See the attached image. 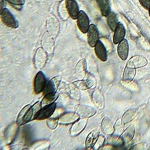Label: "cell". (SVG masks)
Segmentation results:
<instances>
[{"mask_svg":"<svg viewBox=\"0 0 150 150\" xmlns=\"http://www.w3.org/2000/svg\"><path fill=\"white\" fill-rule=\"evenodd\" d=\"M32 117H33L32 106L28 105L25 106L19 112L16 119V124L19 127L23 125L32 120Z\"/></svg>","mask_w":150,"mask_h":150,"instance_id":"1","label":"cell"},{"mask_svg":"<svg viewBox=\"0 0 150 150\" xmlns=\"http://www.w3.org/2000/svg\"><path fill=\"white\" fill-rule=\"evenodd\" d=\"M2 22L6 27L10 28H17L19 26L18 22L14 15L6 8H5L1 13Z\"/></svg>","mask_w":150,"mask_h":150,"instance_id":"2","label":"cell"},{"mask_svg":"<svg viewBox=\"0 0 150 150\" xmlns=\"http://www.w3.org/2000/svg\"><path fill=\"white\" fill-rule=\"evenodd\" d=\"M56 108V104L54 103L45 107L42 108L37 115L34 117L33 120H43L48 119L53 115Z\"/></svg>","mask_w":150,"mask_h":150,"instance_id":"3","label":"cell"},{"mask_svg":"<svg viewBox=\"0 0 150 150\" xmlns=\"http://www.w3.org/2000/svg\"><path fill=\"white\" fill-rule=\"evenodd\" d=\"M77 25L80 31L84 34L87 33L89 28V20L87 14L83 10L79 11L77 17Z\"/></svg>","mask_w":150,"mask_h":150,"instance_id":"4","label":"cell"},{"mask_svg":"<svg viewBox=\"0 0 150 150\" xmlns=\"http://www.w3.org/2000/svg\"><path fill=\"white\" fill-rule=\"evenodd\" d=\"M147 59L142 55H136L132 56L127 63V67L132 68H140L146 66Z\"/></svg>","mask_w":150,"mask_h":150,"instance_id":"5","label":"cell"},{"mask_svg":"<svg viewBox=\"0 0 150 150\" xmlns=\"http://www.w3.org/2000/svg\"><path fill=\"white\" fill-rule=\"evenodd\" d=\"M47 55L43 48L39 47L34 56V67L37 69L42 68L47 60Z\"/></svg>","mask_w":150,"mask_h":150,"instance_id":"6","label":"cell"},{"mask_svg":"<svg viewBox=\"0 0 150 150\" xmlns=\"http://www.w3.org/2000/svg\"><path fill=\"white\" fill-rule=\"evenodd\" d=\"M100 35L97 27L94 24H91L87 32V41L89 46L95 47L96 44L99 41Z\"/></svg>","mask_w":150,"mask_h":150,"instance_id":"7","label":"cell"},{"mask_svg":"<svg viewBox=\"0 0 150 150\" xmlns=\"http://www.w3.org/2000/svg\"><path fill=\"white\" fill-rule=\"evenodd\" d=\"M46 87V79L42 71H39L34 78V91L35 94L38 95L42 92Z\"/></svg>","mask_w":150,"mask_h":150,"instance_id":"8","label":"cell"},{"mask_svg":"<svg viewBox=\"0 0 150 150\" xmlns=\"http://www.w3.org/2000/svg\"><path fill=\"white\" fill-rule=\"evenodd\" d=\"M75 110V112L82 117L88 118L93 116L96 113V110L94 108L84 105H77Z\"/></svg>","mask_w":150,"mask_h":150,"instance_id":"9","label":"cell"},{"mask_svg":"<svg viewBox=\"0 0 150 150\" xmlns=\"http://www.w3.org/2000/svg\"><path fill=\"white\" fill-rule=\"evenodd\" d=\"M88 122V118L82 117L74 123L70 129V135L76 136L79 134L86 128Z\"/></svg>","mask_w":150,"mask_h":150,"instance_id":"10","label":"cell"},{"mask_svg":"<svg viewBox=\"0 0 150 150\" xmlns=\"http://www.w3.org/2000/svg\"><path fill=\"white\" fill-rule=\"evenodd\" d=\"M61 81H62V78L59 75L52 78L48 83L47 86L43 90L44 94L46 95L50 93L56 92L60 84Z\"/></svg>","mask_w":150,"mask_h":150,"instance_id":"11","label":"cell"},{"mask_svg":"<svg viewBox=\"0 0 150 150\" xmlns=\"http://www.w3.org/2000/svg\"><path fill=\"white\" fill-rule=\"evenodd\" d=\"M79 117L76 112H66L59 117V123L63 125H69L76 122L79 119Z\"/></svg>","mask_w":150,"mask_h":150,"instance_id":"12","label":"cell"},{"mask_svg":"<svg viewBox=\"0 0 150 150\" xmlns=\"http://www.w3.org/2000/svg\"><path fill=\"white\" fill-rule=\"evenodd\" d=\"M65 5L70 16L74 20L77 19L79 13V7L75 0H65Z\"/></svg>","mask_w":150,"mask_h":150,"instance_id":"13","label":"cell"},{"mask_svg":"<svg viewBox=\"0 0 150 150\" xmlns=\"http://www.w3.org/2000/svg\"><path fill=\"white\" fill-rule=\"evenodd\" d=\"M117 54L123 61L127 59L129 55V45L126 39H124L118 44Z\"/></svg>","mask_w":150,"mask_h":150,"instance_id":"14","label":"cell"},{"mask_svg":"<svg viewBox=\"0 0 150 150\" xmlns=\"http://www.w3.org/2000/svg\"><path fill=\"white\" fill-rule=\"evenodd\" d=\"M95 52L97 57L101 61L103 62H106L108 59L107 51L101 41L99 40L96 44Z\"/></svg>","mask_w":150,"mask_h":150,"instance_id":"15","label":"cell"},{"mask_svg":"<svg viewBox=\"0 0 150 150\" xmlns=\"http://www.w3.org/2000/svg\"><path fill=\"white\" fill-rule=\"evenodd\" d=\"M100 135V131L98 129L92 130L87 137L86 141V147L88 150L93 149Z\"/></svg>","mask_w":150,"mask_h":150,"instance_id":"16","label":"cell"},{"mask_svg":"<svg viewBox=\"0 0 150 150\" xmlns=\"http://www.w3.org/2000/svg\"><path fill=\"white\" fill-rule=\"evenodd\" d=\"M125 35V29L123 24L119 23L116 29L114 31V35L113 38V42L115 45L119 44L121 41H123Z\"/></svg>","mask_w":150,"mask_h":150,"instance_id":"17","label":"cell"},{"mask_svg":"<svg viewBox=\"0 0 150 150\" xmlns=\"http://www.w3.org/2000/svg\"><path fill=\"white\" fill-rule=\"evenodd\" d=\"M87 73V62L84 59H81L75 67V74L78 78L83 79Z\"/></svg>","mask_w":150,"mask_h":150,"instance_id":"18","label":"cell"},{"mask_svg":"<svg viewBox=\"0 0 150 150\" xmlns=\"http://www.w3.org/2000/svg\"><path fill=\"white\" fill-rule=\"evenodd\" d=\"M135 128L133 124L129 126L120 135V137L124 143H129L130 142L134 136Z\"/></svg>","mask_w":150,"mask_h":150,"instance_id":"19","label":"cell"},{"mask_svg":"<svg viewBox=\"0 0 150 150\" xmlns=\"http://www.w3.org/2000/svg\"><path fill=\"white\" fill-rule=\"evenodd\" d=\"M103 132L107 135H112L114 131V125L108 117H105L101 123Z\"/></svg>","mask_w":150,"mask_h":150,"instance_id":"20","label":"cell"},{"mask_svg":"<svg viewBox=\"0 0 150 150\" xmlns=\"http://www.w3.org/2000/svg\"><path fill=\"white\" fill-rule=\"evenodd\" d=\"M59 96V93L56 92L46 95L43 98L41 102V107L43 108L52 103H55V101L57 99Z\"/></svg>","mask_w":150,"mask_h":150,"instance_id":"21","label":"cell"},{"mask_svg":"<svg viewBox=\"0 0 150 150\" xmlns=\"http://www.w3.org/2000/svg\"><path fill=\"white\" fill-rule=\"evenodd\" d=\"M136 74V69L132 68L125 67L123 73V81L125 83H128L132 82Z\"/></svg>","mask_w":150,"mask_h":150,"instance_id":"22","label":"cell"},{"mask_svg":"<svg viewBox=\"0 0 150 150\" xmlns=\"http://www.w3.org/2000/svg\"><path fill=\"white\" fill-rule=\"evenodd\" d=\"M138 114V109L132 108L126 111L123 114L122 120L124 124H128L132 122L137 116Z\"/></svg>","mask_w":150,"mask_h":150,"instance_id":"23","label":"cell"},{"mask_svg":"<svg viewBox=\"0 0 150 150\" xmlns=\"http://www.w3.org/2000/svg\"><path fill=\"white\" fill-rule=\"evenodd\" d=\"M96 2L103 16H107L111 12L109 0H96Z\"/></svg>","mask_w":150,"mask_h":150,"instance_id":"24","label":"cell"},{"mask_svg":"<svg viewBox=\"0 0 150 150\" xmlns=\"http://www.w3.org/2000/svg\"><path fill=\"white\" fill-rule=\"evenodd\" d=\"M107 17V23L110 28L112 31H115L116 27L119 24V21L116 14L114 12L111 11Z\"/></svg>","mask_w":150,"mask_h":150,"instance_id":"25","label":"cell"},{"mask_svg":"<svg viewBox=\"0 0 150 150\" xmlns=\"http://www.w3.org/2000/svg\"><path fill=\"white\" fill-rule=\"evenodd\" d=\"M92 101L96 105L102 109L103 106V98L101 91L98 89H96L92 94Z\"/></svg>","mask_w":150,"mask_h":150,"instance_id":"26","label":"cell"},{"mask_svg":"<svg viewBox=\"0 0 150 150\" xmlns=\"http://www.w3.org/2000/svg\"><path fill=\"white\" fill-rule=\"evenodd\" d=\"M95 84V82L91 80H82L73 82V84L78 89L82 91L91 88Z\"/></svg>","mask_w":150,"mask_h":150,"instance_id":"27","label":"cell"},{"mask_svg":"<svg viewBox=\"0 0 150 150\" xmlns=\"http://www.w3.org/2000/svg\"><path fill=\"white\" fill-rule=\"evenodd\" d=\"M107 142L111 146H122L124 144L120 136H117L113 134L108 139Z\"/></svg>","mask_w":150,"mask_h":150,"instance_id":"28","label":"cell"},{"mask_svg":"<svg viewBox=\"0 0 150 150\" xmlns=\"http://www.w3.org/2000/svg\"><path fill=\"white\" fill-rule=\"evenodd\" d=\"M124 124L123 123L122 119H119L115 124L114 125V131L113 133V134L120 136L123 133L124 128Z\"/></svg>","mask_w":150,"mask_h":150,"instance_id":"29","label":"cell"},{"mask_svg":"<svg viewBox=\"0 0 150 150\" xmlns=\"http://www.w3.org/2000/svg\"><path fill=\"white\" fill-rule=\"evenodd\" d=\"M59 118L58 116L54 117L51 116L47 119L46 123L48 128L50 129H55L59 123Z\"/></svg>","mask_w":150,"mask_h":150,"instance_id":"30","label":"cell"},{"mask_svg":"<svg viewBox=\"0 0 150 150\" xmlns=\"http://www.w3.org/2000/svg\"><path fill=\"white\" fill-rule=\"evenodd\" d=\"M16 10H21L25 4L24 0H5Z\"/></svg>","mask_w":150,"mask_h":150,"instance_id":"31","label":"cell"},{"mask_svg":"<svg viewBox=\"0 0 150 150\" xmlns=\"http://www.w3.org/2000/svg\"><path fill=\"white\" fill-rule=\"evenodd\" d=\"M105 137L103 136L102 135L100 136L97 142H96L95 146H93V150H99L101 148V147L103 146L104 142H105Z\"/></svg>","mask_w":150,"mask_h":150,"instance_id":"32","label":"cell"},{"mask_svg":"<svg viewBox=\"0 0 150 150\" xmlns=\"http://www.w3.org/2000/svg\"><path fill=\"white\" fill-rule=\"evenodd\" d=\"M147 143L146 142H141L138 143L136 145L130 148V150H144L146 146Z\"/></svg>","mask_w":150,"mask_h":150,"instance_id":"33","label":"cell"},{"mask_svg":"<svg viewBox=\"0 0 150 150\" xmlns=\"http://www.w3.org/2000/svg\"><path fill=\"white\" fill-rule=\"evenodd\" d=\"M140 4L146 10H149L150 7V0H139Z\"/></svg>","mask_w":150,"mask_h":150,"instance_id":"34","label":"cell"},{"mask_svg":"<svg viewBox=\"0 0 150 150\" xmlns=\"http://www.w3.org/2000/svg\"><path fill=\"white\" fill-rule=\"evenodd\" d=\"M5 1L0 0V6H1V13L2 12L3 10L5 8Z\"/></svg>","mask_w":150,"mask_h":150,"instance_id":"35","label":"cell"},{"mask_svg":"<svg viewBox=\"0 0 150 150\" xmlns=\"http://www.w3.org/2000/svg\"><path fill=\"white\" fill-rule=\"evenodd\" d=\"M148 11H149V16H150V7L149 8V9L148 10Z\"/></svg>","mask_w":150,"mask_h":150,"instance_id":"36","label":"cell"}]
</instances>
